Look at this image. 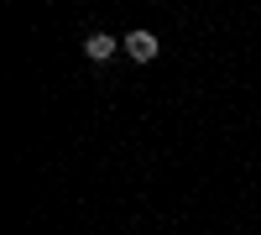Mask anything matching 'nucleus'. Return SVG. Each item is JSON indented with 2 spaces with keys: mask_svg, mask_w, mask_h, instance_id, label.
Segmentation results:
<instances>
[{
  "mask_svg": "<svg viewBox=\"0 0 261 235\" xmlns=\"http://www.w3.org/2000/svg\"><path fill=\"white\" fill-rule=\"evenodd\" d=\"M84 53H89L94 63H105V58L115 53V37H110V32H89V42H84Z\"/></svg>",
  "mask_w": 261,
  "mask_h": 235,
  "instance_id": "obj_2",
  "label": "nucleus"
},
{
  "mask_svg": "<svg viewBox=\"0 0 261 235\" xmlns=\"http://www.w3.org/2000/svg\"><path fill=\"white\" fill-rule=\"evenodd\" d=\"M125 53L136 58V63H151V58H157V37H151L146 27H136V32L125 37Z\"/></svg>",
  "mask_w": 261,
  "mask_h": 235,
  "instance_id": "obj_1",
  "label": "nucleus"
}]
</instances>
